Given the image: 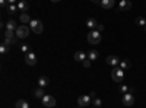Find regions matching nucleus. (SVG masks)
Masks as SVG:
<instances>
[{"instance_id": "nucleus-30", "label": "nucleus", "mask_w": 146, "mask_h": 108, "mask_svg": "<svg viewBox=\"0 0 146 108\" xmlns=\"http://www.w3.org/2000/svg\"><path fill=\"white\" fill-rule=\"evenodd\" d=\"M96 31H104V25H98V27H96Z\"/></svg>"}, {"instance_id": "nucleus-25", "label": "nucleus", "mask_w": 146, "mask_h": 108, "mask_svg": "<svg viewBox=\"0 0 146 108\" xmlns=\"http://www.w3.org/2000/svg\"><path fill=\"white\" fill-rule=\"evenodd\" d=\"M92 105L96 107V108H100V107L102 105V101H101L100 98H94V99H92Z\"/></svg>"}, {"instance_id": "nucleus-8", "label": "nucleus", "mask_w": 146, "mask_h": 108, "mask_svg": "<svg viewBox=\"0 0 146 108\" xmlns=\"http://www.w3.org/2000/svg\"><path fill=\"white\" fill-rule=\"evenodd\" d=\"M25 63H27L28 66H35V64H36V54H34L32 51L27 53V54H25Z\"/></svg>"}, {"instance_id": "nucleus-33", "label": "nucleus", "mask_w": 146, "mask_h": 108, "mask_svg": "<svg viewBox=\"0 0 146 108\" xmlns=\"http://www.w3.org/2000/svg\"><path fill=\"white\" fill-rule=\"evenodd\" d=\"M51 2H53V3H57V2H60V0H51Z\"/></svg>"}, {"instance_id": "nucleus-15", "label": "nucleus", "mask_w": 146, "mask_h": 108, "mask_svg": "<svg viewBox=\"0 0 146 108\" xmlns=\"http://www.w3.org/2000/svg\"><path fill=\"white\" fill-rule=\"evenodd\" d=\"M73 57H75V60H76V62H83L85 58H88V54H85L83 51H76Z\"/></svg>"}, {"instance_id": "nucleus-6", "label": "nucleus", "mask_w": 146, "mask_h": 108, "mask_svg": "<svg viewBox=\"0 0 146 108\" xmlns=\"http://www.w3.org/2000/svg\"><path fill=\"white\" fill-rule=\"evenodd\" d=\"M123 104L126 105V107H131L133 104H135V93H133V91L131 92H127V93H123Z\"/></svg>"}, {"instance_id": "nucleus-23", "label": "nucleus", "mask_w": 146, "mask_h": 108, "mask_svg": "<svg viewBox=\"0 0 146 108\" xmlns=\"http://www.w3.org/2000/svg\"><path fill=\"white\" fill-rule=\"evenodd\" d=\"M9 51V45L6 44V42H2V44H0V53H2V54H6Z\"/></svg>"}, {"instance_id": "nucleus-9", "label": "nucleus", "mask_w": 146, "mask_h": 108, "mask_svg": "<svg viewBox=\"0 0 146 108\" xmlns=\"http://www.w3.org/2000/svg\"><path fill=\"white\" fill-rule=\"evenodd\" d=\"M105 62H107V64H110V66L117 67V66L120 64V58H118L117 56H108V57L105 58Z\"/></svg>"}, {"instance_id": "nucleus-27", "label": "nucleus", "mask_w": 146, "mask_h": 108, "mask_svg": "<svg viewBox=\"0 0 146 108\" xmlns=\"http://www.w3.org/2000/svg\"><path fill=\"white\" fill-rule=\"evenodd\" d=\"M82 64H83V67H86V69L91 67V60H89V58H85L83 62H82Z\"/></svg>"}, {"instance_id": "nucleus-26", "label": "nucleus", "mask_w": 146, "mask_h": 108, "mask_svg": "<svg viewBox=\"0 0 146 108\" xmlns=\"http://www.w3.org/2000/svg\"><path fill=\"white\" fill-rule=\"evenodd\" d=\"M21 51H22V53H25V54H27V53H29V45L22 44V45H21Z\"/></svg>"}, {"instance_id": "nucleus-11", "label": "nucleus", "mask_w": 146, "mask_h": 108, "mask_svg": "<svg viewBox=\"0 0 146 108\" xmlns=\"http://www.w3.org/2000/svg\"><path fill=\"white\" fill-rule=\"evenodd\" d=\"M18 9L21 12H23V13H27V10L29 9V3L27 2V0H21V2L18 3Z\"/></svg>"}, {"instance_id": "nucleus-31", "label": "nucleus", "mask_w": 146, "mask_h": 108, "mask_svg": "<svg viewBox=\"0 0 146 108\" xmlns=\"http://www.w3.org/2000/svg\"><path fill=\"white\" fill-rule=\"evenodd\" d=\"M92 3H95V5H101V0H91Z\"/></svg>"}, {"instance_id": "nucleus-13", "label": "nucleus", "mask_w": 146, "mask_h": 108, "mask_svg": "<svg viewBox=\"0 0 146 108\" xmlns=\"http://www.w3.org/2000/svg\"><path fill=\"white\" fill-rule=\"evenodd\" d=\"M86 27L91 31H94V29H96V27H98V22H96V19H94V18H89V19H86Z\"/></svg>"}, {"instance_id": "nucleus-10", "label": "nucleus", "mask_w": 146, "mask_h": 108, "mask_svg": "<svg viewBox=\"0 0 146 108\" xmlns=\"http://www.w3.org/2000/svg\"><path fill=\"white\" fill-rule=\"evenodd\" d=\"M118 9L120 10H130L131 9V2L130 0H121V2L118 3Z\"/></svg>"}, {"instance_id": "nucleus-21", "label": "nucleus", "mask_w": 146, "mask_h": 108, "mask_svg": "<svg viewBox=\"0 0 146 108\" xmlns=\"http://www.w3.org/2000/svg\"><path fill=\"white\" fill-rule=\"evenodd\" d=\"M130 66H131V63L129 62V60H123V62H120V64H118V67L123 69V70H124V69H129Z\"/></svg>"}, {"instance_id": "nucleus-7", "label": "nucleus", "mask_w": 146, "mask_h": 108, "mask_svg": "<svg viewBox=\"0 0 146 108\" xmlns=\"http://www.w3.org/2000/svg\"><path fill=\"white\" fill-rule=\"evenodd\" d=\"M78 104H79V107H88L92 104V98L89 95H80L78 98Z\"/></svg>"}, {"instance_id": "nucleus-19", "label": "nucleus", "mask_w": 146, "mask_h": 108, "mask_svg": "<svg viewBox=\"0 0 146 108\" xmlns=\"http://www.w3.org/2000/svg\"><path fill=\"white\" fill-rule=\"evenodd\" d=\"M98 51H96V50H91L89 53H88V58L91 60V62H94V60H96V58H98Z\"/></svg>"}, {"instance_id": "nucleus-20", "label": "nucleus", "mask_w": 146, "mask_h": 108, "mask_svg": "<svg viewBox=\"0 0 146 108\" xmlns=\"http://www.w3.org/2000/svg\"><path fill=\"white\" fill-rule=\"evenodd\" d=\"M31 21H32V19L29 18L28 13H22V15H21V22L23 23V25H25V23H29Z\"/></svg>"}, {"instance_id": "nucleus-32", "label": "nucleus", "mask_w": 146, "mask_h": 108, "mask_svg": "<svg viewBox=\"0 0 146 108\" xmlns=\"http://www.w3.org/2000/svg\"><path fill=\"white\" fill-rule=\"evenodd\" d=\"M15 2H16V0H7V3H9V5H12V3H15Z\"/></svg>"}, {"instance_id": "nucleus-22", "label": "nucleus", "mask_w": 146, "mask_h": 108, "mask_svg": "<svg viewBox=\"0 0 146 108\" xmlns=\"http://www.w3.org/2000/svg\"><path fill=\"white\" fill-rule=\"evenodd\" d=\"M7 10H9V13H10V15H13V13H16V10H19V9H18V5L12 3V5L7 6Z\"/></svg>"}, {"instance_id": "nucleus-3", "label": "nucleus", "mask_w": 146, "mask_h": 108, "mask_svg": "<svg viewBox=\"0 0 146 108\" xmlns=\"http://www.w3.org/2000/svg\"><path fill=\"white\" fill-rule=\"evenodd\" d=\"M41 102H42V105H44L45 108H53V107H56V104H57V101H56V98L53 97V95H44L42 99H41Z\"/></svg>"}, {"instance_id": "nucleus-34", "label": "nucleus", "mask_w": 146, "mask_h": 108, "mask_svg": "<svg viewBox=\"0 0 146 108\" xmlns=\"http://www.w3.org/2000/svg\"><path fill=\"white\" fill-rule=\"evenodd\" d=\"M145 31H146V27H145Z\"/></svg>"}, {"instance_id": "nucleus-14", "label": "nucleus", "mask_w": 146, "mask_h": 108, "mask_svg": "<svg viewBox=\"0 0 146 108\" xmlns=\"http://www.w3.org/2000/svg\"><path fill=\"white\" fill-rule=\"evenodd\" d=\"M115 5V0H101V6L104 9H111Z\"/></svg>"}, {"instance_id": "nucleus-1", "label": "nucleus", "mask_w": 146, "mask_h": 108, "mask_svg": "<svg viewBox=\"0 0 146 108\" xmlns=\"http://www.w3.org/2000/svg\"><path fill=\"white\" fill-rule=\"evenodd\" d=\"M111 78H113L114 82H123V79H124V70L120 69L118 66L114 67L111 70Z\"/></svg>"}, {"instance_id": "nucleus-17", "label": "nucleus", "mask_w": 146, "mask_h": 108, "mask_svg": "<svg viewBox=\"0 0 146 108\" xmlns=\"http://www.w3.org/2000/svg\"><path fill=\"white\" fill-rule=\"evenodd\" d=\"M15 107L16 108H29V102L25 101V99H19V101H16Z\"/></svg>"}, {"instance_id": "nucleus-4", "label": "nucleus", "mask_w": 146, "mask_h": 108, "mask_svg": "<svg viewBox=\"0 0 146 108\" xmlns=\"http://www.w3.org/2000/svg\"><path fill=\"white\" fill-rule=\"evenodd\" d=\"M88 41L91 44H100L101 42V32L100 31H89L88 34Z\"/></svg>"}, {"instance_id": "nucleus-12", "label": "nucleus", "mask_w": 146, "mask_h": 108, "mask_svg": "<svg viewBox=\"0 0 146 108\" xmlns=\"http://www.w3.org/2000/svg\"><path fill=\"white\" fill-rule=\"evenodd\" d=\"M6 29H7V31H16V29H18V23H16L13 19H9V21L6 22Z\"/></svg>"}, {"instance_id": "nucleus-16", "label": "nucleus", "mask_w": 146, "mask_h": 108, "mask_svg": "<svg viewBox=\"0 0 146 108\" xmlns=\"http://www.w3.org/2000/svg\"><path fill=\"white\" fill-rule=\"evenodd\" d=\"M48 83H50V79H48L47 76H41L38 79V86H41V88H45Z\"/></svg>"}, {"instance_id": "nucleus-28", "label": "nucleus", "mask_w": 146, "mask_h": 108, "mask_svg": "<svg viewBox=\"0 0 146 108\" xmlns=\"http://www.w3.org/2000/svg\"><path fill=\"white\" fill-rule=\"evenodd\" d=\"M120 91L123 92V93H127V92H129V86H127V85H123V86L120 88Z\"/></svg>"}, {"instance_id": "nucleus-2", "label": "nucleus", "mask_w": 146, "mask_h": 108, "mask_svg": "<svg viewBox=\"0 0 146 108\" xmlns=\"http://www.w3.org/2000/svg\"><path fill=\"white\" fill-rule=\"evenodd\" d=\"M29 28H31L32 32H35V34H41L42 29H44V25H42V22H41V21H38V19H32V21L29 22Z\"/></svg>"}, {"instance_id": "nucleus-18", "label": "nucleus", "mask_w": 146, "mask_h": 108, "mask_svg": "<svg viewBox=\"0 0 146 108\" xmlns=\"http://www.w3.org/2000/svg\"><path fill=\"white\" fill-rule=\"evenodd\" d=\"M34 95H35V98H40V99H42V97L45 95V93H44V88L38 86V88L35 89V93H34Z\"/></svg>"}, {"instance_id": "nucleus-24", "label": "nucleus", "mask_w": 146, "mask_h": 108, "mask_svg": "<svg viewBox=\"0 0 146 108\" xmlns=\"http://www.w3.org/2000/svg\"><path fill=\"white\" fill-rule=\"evenodd\" d=\"M136 25H139V27H146V19L142 18V16H139V18L136 19Z\"/></svg>"}, {"instance_id": "nucleus-5", "label": "nucleus", "mask_w": 146, "mask_h": 108, "mask_svg": "<svg viewBox=\"0 0 146 108\" xmlns=\"http://www.w3.org/2000/svg\"><path fill=\"white\" fill-rule=\"evenodd\" d=\"M15 34H16V37L19 40H23V38H27L28 35H29V28L27 25H21V27H18V29L15 31Z\"/></svg>"}, {"instance_id": "nucleus-29", "label": "nucleus", "mask_w": 146, "mask_h": 108, "mask_svg": "<svg viewBox=\"0 0 146 108\" xmlns=\"http://www.w3.org/2000/svg\"><path fill=\"white\" fill-rule=\"evenodd\" d=\"M0 5H2V7H6L7 6V0H0Z\"/></svg>"}, {"instance_id": "nucleus-35", "label": "nucleus", "mask_w": 146, "mask_h": 108, "mask_svg": "<svg viewBox=\"0 0 146 108\" xmlns=\"http://www.w3.org/2000/svg\"><path fill=\"white\" fill-rule=\"evenodd\" d=\"M92 108H96V107H92Z\"/></svg>"}]
</instances>
